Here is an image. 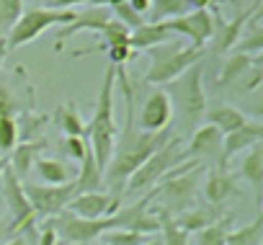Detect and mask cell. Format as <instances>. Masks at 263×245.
Returning <instances> with one entry per match:
<instances>
[{
    "instance_id": "1",
    "label": "cell",
    "mask_w": 263,
    "mask_h": 245,
    "mask_svg": "<svg viewBox=\"0 0 263 245\" xmlns=\"http://www.w3.org/2000/svg\"><path fill=\"white\" fill-rule=\"evenodd\" d=\"M114 72H116L119 90L124 96L126 119H124V129L116 135L111 160L103 171V183H108L114 194H121V186L126 183V178L135 173L155 150H160L173 137V129H163V132L137 129V124H135V88H132V80L126 75V67H114Z\"/></svg>"
},
{
    "instance_id": "2",
    "label": "cell",
    "mask_w": 263,
    "mask_h": 245,
    "mask_svg": "<svg viewBox=\"0 0 263 245\" xmlns=\"http://www.w3.org/2000/svg\"><path fill=\"white\" fill-rule=\"evenodd\" d=\"M114 90H116V72L108 65L106 72H103L98 101L93 106V116H90V121H85V142H88V150H90V155H93V160L98 163L101 171H106L111 153H114V145H116V135H119Z\"/></svg>"
},
{
    "instance_id": "3",
    "label": "cell",
    "mask_w": 263,
    "mask_h": 245,
    "mask_svg": "<svg viewBox=\"0 0 263 245\" xmlns=\"http://www.w3.org/2000/svg\"><path fill=\"white\" fill-rule=\"evenodd\" d=\"M204 171L206 168L196 160H189V163H181L178 168H173L153 191H147L153 212L176 217V214L186 212L189 206H194L201 194Z\"/></svg>"
},
{
    "instance_id": "4",
    "label": "cell",
    "mask_w": 263,
    "mask_h": 245,
    "mask_svg": "<svg viewBox=\"0 0 263 245\" xmlns=\"http://www.w3.org/2000/svg\"><path fill=\"white\" fill-rule=\"evenodd\" d=\"M204 70H206V62L199 60L186 72H181L176 80L163 85V90L171 101L173 116H178V132L181 135H191L201 124L204 111L209 108L206 96H204Z\"/></svg>"
},
{
    "instance_id": "5",
    "label": "cell",
    "mask_w": 263,
    "mask_h": 245,
    "mask_svg": "<svg viewBox=\"0 0 263 245\" xmlns=\"http://www.w3.org/2000/svg\"><path fill=\"white\" fill-rule=\"evenodd\" d=\"M150 67L145 72V85H158L163 88L165 83L176 80L181 72H186L194 62L206 57V49H196L191 44H181L178 39L165 42L160 47H153L147 52Z\"/></svg>"
},
{
    "instance_id": "6",
    "label": "cell",
    "mask_w": 263,
    "mask_h": 245,
    "mask_svg": "<svg viewBox=\"0 0 263 245\" xmlns=\"http://www.w3.org/2000/svg\"><path fill=\"white\" fill-rule=\"evenodd\" d=\"M183 160H189L186 158V153H183V145H181V137L173 132V137L160 147V150H155L135 173H132L129 178H126V183H124V189L129 191V194H142V191H150V189H155L173 168H178Z\"/></svg>"
},
{
    "instance_id": "7",
    "label": "cell",
    "mask_w": 263,
    "mask_h": 245,
    "mask_svg": "<svg viewBox=\"0 0 263 245\" xmlns=\"http://www.w3.org/2000/svg\"><path fill=\"white\" fill-rule=\"evenodd\" d=\"M75 18V11H57V8H47V6H34V8H24V13L18 16V21L13 24V29L6 34V47L8 49H18L31 44L34 39H39L47 29L52 26H65Z\"/></svg>"
},
{
    "instance_id": "8",
    "label": "cell",
    "mask_w": 263,
    "mask_h": 245,
    "mask_svg": "<svg viewBox=\"0 0 263 245\" xmlns=\"http://www.w3.org/2000/svg\"><path fill=\"white\" fill-rule=\"evenodd\" d=\"M0 194H3V201H6V209L11 214V224L6 227V232H24L26 227L34 224L36 214L26 199V191H24V181L11 171L6 168L3 178H0Z\"/></svg>"
},
{
    "instance_id": "9",
    "label": "cell",
    "mask_w": 263,
    "mask_h": 245,
    "mask_svg": "<svg viewBox=\"0 0 263 245\" xmlns=\"http://www.w3.org/2000/svg\"><path fill=\"white\" fill-rule=\"evenodd\" d=\"M49 219H52V227H54L60 240L78 242V245H93V242H98V237L106 230L114 227L111 217H106V219H83V217L70 214L67 209L54 214V217H49Z\"/></svg>"
},
{
    "instance_id": "10",
    "label": "cell",
    "mask_w": 263,
    "mask_h": 245,
    "mask_svg": "<svg viewBox=\"0 0 263 245\" xmlns=\"http://www.w3.org/2000/svg\"><path fill=\"white\" fill-rule=\"evenodd\" d=\"M26 199L34 209L36 217H54L60 212L67 209L70 199L75 196L72 183H62V186H49V183H24Z\"/></svg>"
},
{
    "instance_id": "11",
    "label": "cell",
    "mask_w": 263,
    "mask_h": 245,
    "mask_svg": "<svg viewBox=\"0 0 263 245\" xmlns=\"http://www.w3.org/2000/svg\"><path fill=\"white\" fill-rule=\"evenodd\" d=\"M173 36H186L191 47L206 49L212 34H214V13L212 11H186L183 16H176L165 21Z\"/></svg>"
},
{
    "instance_id": "12",
    "label": "cell",
    "mask_w": 263,
    "mask_h": 245,
    "mask_svg": "<svg viewBox=\"0 0 263 245\" xmlns=\"http://www.w3.org/2000/svg\"><path fill=\"white\" fill-rule=\"evenodd\" d=\"M119 206H121V194L101 189V191L75 194L67 204V212L83 219H106V217H114Z\"/></svg>"
},
{
    "instance_id": "13",
    "label": "cell",
    "mask_w": 263,
    "mask_h": 245,
    "mask_svg": "<svg viewBox=\"0 0 263 245\" xmlns=\"http://www.w3.org/2000/svg\"><path fill=\"white\" fill-rule=\"evenodd\" d=\"M258 8H260V0H255L253 6H248L245 11H237L235 13V18L232 21H217L214 18V34H212V39H209V54H230L232 49H235V44H237V39H240V34H242V29H245V24L258 13Z\"/></svg>"
},
{
    "instance_id": "14",
    "label": "cell",
    "mask_w": 263,
    "mask_h": 245,
    "mask_svg": "<svg viewBox=\"0 0 263 245\" xmlns=\"http://www.w3.org/2000/svg\"><path fill=\"white\" fill-rule=\"evenodd\" d=\"M171 121H173V108H171V101H168V96H165L163 88L153 90V93L145 98L140 114H135V124H137V129H142V132H163V129H171Z\"/></svg>"
},
{
    "instance_id": "15",
    "label": "cell",
    "mask_w": 263,
    "mask_h": 245,
    "mask_svg": "<svg viewBox=\"0 0 263 245\" xmlns=\"http://www.w3.org/2000/svg\"><path fill=\"white\" fill-rule=\"evenodd\" d=\"M263 140V124L258 119H248L245 124L230 135H222V147H219V158L217 163L219 165H227L230 168V160L235 155H242L245 150H250L253 145H258Z\"/></svg>"
},
{
    "instance_id": "16",
    "label": "cell",
    "mask_w": 263,
    "mask_h": 245,
    "mask_svg": "<svg viewBox=\"0 0 263 245\" xmlns=\"http://www.w3.org/2000/svg\"><path fill=\"white\" fill-rule=\"evenodd\" d=\"M237 194V178L232 176V171L227 165H212L209 171H204L201 178V196L206 204L214 206H224L230 196Z\"/></svg>"
},
{
    "instance_id": "17",
    "label": "cell",
    "mask_w": 263,
    "mask_h": 245,
    "mask_svg": "<svg viewBox=\"0 0 263 245\" xmlns=\"http://www.w3.org/2000/svg\"><path fill=\"white\" fill-rule=\"evenodd\" d=\"M219 147H222V132L212 124H199L191 135H189V145L183 147L189 160H217L219 158Z\"/></svg>"
},
{
    "instance_id": "18",
    "label": "cell",
    "mask_w": 263,
    "mask_h": 245,
    "mask_svg": "<svg viewBox=\"0 0 263 245\" xmlns=\"http://www.w3.org/2000/svg\"><path fill=\"white\" fill-rule=\"evenodd\" d=\"M108 21H111L108 8H103V6H85L83 11H75V18L60 29V34H57V47H60L62 42H67L70 36L80 34V31L98 34V31H101V29H103Z\"/></svg>"
},
{
    "instance_id": "19",
    "label": "cell",
    "mask_w": 263,
    "mask_h": 245,
    "mask_svg": "<svg viewBox=\"0 0 263 245\" xmlns=\"http://www.w3.org/2000/svg\"><path fill=\"white\" fill-rule=\"evenodd\" d=\"M173 31L168 29L165 21L160 24H153V21H145L142 26H137L135 31H129V49L132 52H150L153 47H160L165 42H173Z\"/></svg>"
},
{
    "instance_id": "20",
    "label": "cell",
    "mask_w": 263,
    "mask_h": 245,
    "mask_svg": "<svg viewBox=\"0 0 263 245\" xmlns=\"http://www.w3.org/2000/svg\"><path fill=\"white\" fill-rule=\"evenodd\" d=\"M49 147V142L47 140H21L11 153H8V168L21 178V176H26L31 168H34V163L42 158V153Z\"/></svg>"
},
{
    "instance_id": "21",
    "label": "cell",
    "mask_w": 263,
    "mask_h": 245,
    "mask_svg": "<svg viewBox=\"0 0 263 245\" xmlns=\"http://www.w3.org/2000/svg\"><path fill=\"white\" fill-rule=\"evenodd\" d=\"M219 217H222V206H214V204H206V201H196L194 206H189L186 212L176 214L173 219H176V224L181 230H186L189 235H194V232L214 224Z\"/></svg>"
},
{
    "instance_id": "22",
    "label": "cell",
    "mask_w": 263,
    "mask_h": 245,
    "mask_svg": "<svg viewBox=\"0 0 263 245\" xmlns=\"http://www.w3.org/2000/svg\"><path fill=\"white\" fill-rule=\"evenodd\" d=\"M31 171H36L42 183H49V186L72 183L75 176H78V165H72V163H67L62 158H39Z\"/></svg>"
},
{
    "instance_id": "23",
    "label": "cell",
    "mask_w": 263,
    "mask_h": 245,
    "mask_svg": "<svg viewBox=\"0 0 263 245\" xmlns=\"http://www.w3.org/2000/svg\"><path fill=\"white\" fill-rule=\"evenodd\" d=\"M235 178H242L255 194L263 186V145H253L250 150L242 153V160L237 165V173H232Z\"/></svg>"
},
{
    "instance_id": "24",
    "label": "cell",
    "mask_w": 263,
    "mask_h": 245,
    "mask_svg": "<svg viewBox=\"0 0 263 245\" xmlns=\"http://www.w3.org/2000/svg\"><path fill=\"white\" fill-rule=\"evenodd\" d=\"M204 119H206V124L217 127L222 135H230V132L240 129L245 121H248V116H245L240 108L230 106V103H217V106L206 108V111H204Z\"/></svg>"
},
{
    "instance_id": "25",
    "label": "cell",
    "mask_w": 263,
    "mask_h": 245,
    "mask_svg": "<svg viewBox=\"0 0 263 245\" xmlns=\"http://www.w3.org/2000/svg\"><path fill=\"white\" fill-rule=\"evenodd\" d=\"M255 60H260V57H248V54H240V52L224 54V62H222V70H219V75L214 80V88H230V85H235L253 67Z\"/></svg>"
},
{
    "instance_id": "26",
    "label": "cell",
    "mask_w": 263,
    "mask_h": 245,
    "mask_svg": "<svg viewBox=\"0 0 263 245\" xmlns=\"http://www.w3.org/2000/svg\"><path fill=\"white\" fill-rule=\"evenodd\" d=\"M75 194H85V191H101L103 189V171L98 168V163L93 160L90 150L85 153V158L78 163V176L72 181Z\"/></svg>"
},
{
    "instance_id": "27",
    "label": "cell",
    "mask_w": 263,
    "mask_h": 245,
    "mask_svg": "<svg viewBox=\"0 0 263 245\" xmlns=\"http://www.w3.org/2000/svg\"><path fill=\"white\" fill-rule=\"evenodd\" d=\"M54 124L65 137H85V119L80 116V111L75 108V103H60L54 108Z\"/></svg>"
},
{
    "instance_id": "28",
    "label": "cell",
    "mask_w": 263,
    "mask_h": 245,
    "mask_svg": "<svg viewBox=\"0 0 263 245\" xmlns=\"http://www.w3.org/2000/svg\"><path fill=\"white\" fill-rule=\"evenodd\" d=\"M232 52H240V54H248V57H260V52H263V26H260L258 16H253L245 24V29H242Z\"/></svg>"
},
{
    "instance_id": "29",
    "label": "cell",
    "mask_w": 263,
    "mask_h": 245,
    "mask_svg": "<svg viewBox=\"0 0 263 245\" xmlns=\"http://www.w3.org/2000/svg\"><path fill=\"white\" fill-rule=\"evenodd\" d=\"M260 242H263V214L260 212L255 214L253 222L230 230L224 240V245H260Z\"/></svg>"
},
{
    "instance_id": "30",
    "label": "cell",
    "mask_w": 263,
    "mask_h": 245,
    "mask_svg": "<svg viewBox=\"0 0 263 245\" xmlns=\"http://www.w3.org/2000/svg\"><path fill=\"white\" fill-rule=\"evenodd\" d=\"M189 8L186 0H150V8L145 13V21L160 24V21H171L176 16H183Z\"/></svg>"
},
{
    "instance_id": "31",
    "label": "cell",
    "mask_w": 263,
    "mask_h": 245,
    "mask_svg": "<svg viewBox=\"0 0 263 245\" xmlns=\"http://www.w3.org/2000/svg\"><path fill=\"white\" fill-rule=\"evenodd\" d=\"M230 222H232V214H222L214 224H209V227H204V230L194 232L196 245H224L227 232L232 230V227H230Z\"/></svg>"
},
{
    "instance_id": "32",
    "label": "cell",
    "mask_w": 263,
    "mask_h": 245,
    "mask_svg": "<svg viewBox=\"0 0 263 245\" xmlns=\"http://www.w3.org/2000/svg\"><path fill=\"white\" fill-rule=\"evenodd\" d=\"M155 214L160 219V240H163V245H189V237L191 235L186 230H181L171 214H163V212H155Z\"/></svg>"
},
{
    "instance_id": "33",
    "label": "cell",
    "mask_w": 263,
    "mask_h": 245,
    "mask_svg": "<svg viewBox=\"0 0 263 245\" xmlns=\"http://www.w3.org/2000/svg\"><path fill=\"white\" fill-rule=\"evenodd\" d=\"M108 13H111V18H116L119 24H124L129 31H135L137 26L145 24V16H140L135 8L126 3V0H116L114 6H108Z\"/></svg>"
},
{
    "instance_id": "34",
    "label": "cell",
    "mask_w": 263,
    "mask_h": 245,
    "mask_svg": "<svg viewBox=\"0 0 263 245\" xmlns=\"http://www.w3.org/2000/svg\"><path fill=\"white\" fill-rule=\"evenodd\" d=\"M147 237L150 235H140V232H132V230L111 227V230H106L98 237V242H103V245H142Z\"/></svg>"
},
{
    "instance_id": "35",
    "label": "cell",
    "mask_w": 263,
    "mask_h": 245,
    "mask_svg": "<svg viewBox=\"0 0 263 245\" xmlns=\"http://www.w3.org/2000/svg\"><path fill=\"white\" fill-rule=\"evenodd\" d=\"M24 13V0H0V39L13 29L18 16Z\"/></svg>"
},
{
    "instance_id": "36",
    "label": "cell",
    "mask_w": 263,
    "mask_h": 245,
    "mask_svg": "<svg viewBox=\"0 0 263 245\" xmlns=\"http://www.w3.org/2000/svg\"><path fill=\"white\" fill-rule=\"evenodd\" d=\"M18 142H21V137H18V119L0 116V155H8Z\"/></svg>"
},
{
    "instance_id": "37",
    "label": "cell",
    "mask_w": 263,
    "mask_h": 245,
    "mask_svg": "<svg viewBox=\"0 0 263 245\" xmlns=\"http://www.w3.org/2000/svg\"><path fill=\"white\" fill-rule=\"evenodd\" d=\"M21 114V101L8 83H0V116L16 119Z\"/></svg>"
},
{
    "instance_id": "38",
    "label": "cell",
    "mask_w": 263,
    "mask_h": 245,
    "mask_svg": "<svg viewBox=\"0 0 263 245\" xmlns=\"http://www.w3.org/2000/svg\"><path fill=\"white\" fill-rule=\"evenodd\" d=\"M106 54H108V65H111V67H126L132 60H135V52L129 49V44L108 47V49H106Z\"/></svg>"
},
{
    "instance_id": "39",
    "label": "cell",
    "mask_w": 263,
    "mask_h": 245,
    "mask_svg": "<svg viewBox=\"0 0 263 245\" xmlns=\"http://www.w3.org/2000/svg\"><path fill=\"white\" fill-rule=\"evenodd\" d=\"M88 153V142L85 137H65V155L75 163H80Z\"/></svg>"
},
{
    "instance_id": "40",
    "label": "cell",
    "mask_w": 263,
    "mask_h": 245,
    "mask_svg": "<svg viewBox=\"0 0 263 245\" xmlns=\"http://www.w3.org/2000/svg\"><path fill=\"white\" fill-rule=\"evenodd\" d=\"M36 232V245H57V232H54V227H52V219L47 217V222L39 227V230H34Z\"/></svg>"
},
{
    "instance_id": "41",
    "label": "cell",
    "mask_w": 263,
    "mask_h": 245,
    "mask_svg": "<svg viewBox=\"0 0 263 245\" xmlns=\"http://www.w3.org/2000/svg\"><path fill=\"white\" fill-rule=\"evenodd\" d=\"M78 6H85V0H47V8L57 11H75Z\"/></svg>"
},
{
    "instance_id": "42",
    "label": "cell",
    "mask_w": 263,
    "mask_h": 245,
    "mask_svg": "<svg viewBox=\"0 0 263 245\" xmlns=\"http://www.w3.org/2000/svg\"><path fill=\"white\" fill-rule=\"evenodd\" d=\"M191 11H209L212 6H217L219 0H186Z\"/></svg>"
},
{
    "instance_id": "43",
    "label": "cell",
    "mask_w": 263,
    "mask_h": 245,
    "mask_svg": "<svg viewBox=\"0 0 263 245\" xmlns=\"http://www.w3.org/2000/svg\"><path fill=\"white\" fill-rule=\"evenodd\" d=\"M126 3H129L132 8H135L140 16H145V13H147V8H150V0H126Z\"/></svg>"
},
{
    "instance_id": "44",
    "label": "cell",
    "mask_w": 263,
    "mask_h": 245,
    "mask_svg": "<svg viewBox=\"0 0 263 245\" xmlns=\"http://www.w3.org/2000/svg\"><path fill=\"white\" fill-rule=\"evenodd\" d=\"M3 245H29V242H26V237H24V235H16V237H11V240H8V242H3Z\"/></svg>"
},
{
    "instance_id": "45",
    "label": "cell",
    "mask_w": 263,
    "mask_h": 245,
    "mask_svg": "<svg viewBox=\"0 0 263 245\" xmlns=\"http://www.w3.org/2000/svg\"><path fill=\"white\" fill-rule=\"evenodd\" d=\"M142 245H163V240H160V232H158V235H150V237H147Z\"/></svg>"
},
{
    "instance_id": "46",
    "label": "cell",
    "mask_w": 263,
    "mask_h": 245,
    "mask_svg": "<svg viewBox=\"0 0 263 245\" xmlns=\"http://www.w3.org/2000/svg\"><path fill=\"white\" fill-rule=\"evenodd\" d=\"M6 168H8V155H0V178H3Z\"/></svg>"
},
{
    "instance_id": "47",
    "label": "cell",
    "mask_w": 263,
    "mask_h": 245,
    "mask_svg": "<svg viewBox=\"0 0 263 245\" xmlns=\"http://www.w3.org/2000/svg\"><path fill=\"white\" fill-rule=\"evenodd\" d=\"M6 232V224H3V212H0V235Z\"/></svg>"
},
{
    "instance_id": "48",
    "label": "cell",
    "mask_w": 263,
    "mask_h": 245,
    "mask_svg": "<svg viewBox=\"0 0 263 245\" xmlns=\"http://www.w3.org/2000/svg\"><path fill=\"white\" fill-rule=\"evenodd\" d=\"M57 245H78V242H65V240H57Z\"/></svg>"
},
{
    "instance_id": "49",
    "label": "cell",
    "mask_w": 263,
    "mask_h": 245,
    "mask_svg": "<svg viewBox=\"0 0 263 245\" xmlns=\"http://www.w3.org/2000/svg\"><path fill=\"white\" fill-rule=\"evenodd\" d=\"M93 245H103V242H93Z\"/></svg>"
},
{
    "instance_id": "50",
    "label": "cell",
    "mask_w": 263,
    "mask_h": 245,
    "mask_svg": "<svg viewBox=\"0 0 263 245\" xmlns=\"http://www.w3.org/2000/svg\"><path fill=\"white\" fill-rule=\"evenodd\" d=\"M232 3H240V0H232Z\"/></svg>"
}]
</instances>
